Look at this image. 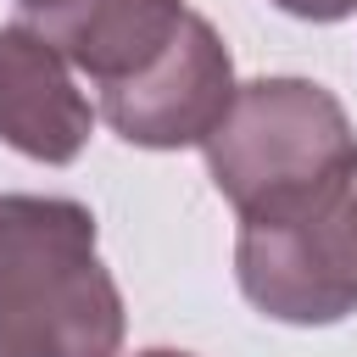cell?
Wrapping results in <instances>:
<instances>
[{
  "mask_svg": "<svg viewBox=\"0 0 357 357\" xmlns=\"http://www.w3.org/2000/svg\"><path fill=\"white\" fill-rule=\"evenodd\" d=\"M123 324L95 212L67 195H0V357H117Z\"/></svg>",
  "mask_w": 357,
  "mask_h": 357,
  "instance_id": "1",
  "label": "cell"
},
{
  "mask_svg": "<svg viewBox=\"0 0 357 357\" xmlns=\"http://www.w3.org/2000/svg\"><path fill=\"white\" fill-rule=\"evenodd\" d=\"M240 296L273 324H340L357 312V151L296 201L240 218Z\"/></svg>",
  "mask_w": 357,
  "mask_h": 357,
  "instance_id": "2",
  "label": "cell"
},
{
  "mask_svg": "<svg viewBox=\"0 0 357 357\" xmlns=\"http://www.w3.org/2000/svg\"><path fill=\"white\" fill-rule=\"evenodd\" d=\"M206 173L240 218H262L318 178H329L351 151L346 106L312 78H251L234 89L229 112L206 134Z\"/></svg>",
  "mask_w": 357,
  "mask_h": 357,
  "instance_id": "3",
  "label": "cell"
},
{
  "mask_svg": "<svg viewBox=\"0 0 357 357\" xmlns=\"http://www.w3.org/2000/svg\"><path fill=\"white\" fill-rule=\"evenodd\" d=\"M234 89L240 84H234L229 45L201 11H190L178 33L139 73L100 89V117L112 123L117 139L139 151H184V145H206Z\"/></svg>",
  "mask_w": 357,
  "mask_h": 357,
  "instance_id": "4",
  "label": "cell"
},
{
  "mask_svg": "<svg viewBox=\"0 0 357 357\" xmlns=\"http://www.w3.org/2000/svg\"><path fill=\"white\" fill-rule=\"evenodd\" d=\"M73 73L78 67L33 22H0V139L17 156L45 167L78 162L95 106Z\"/></svg>",
  "mask_w": 357,
  "mask_h": 357,
  "instance_id": "5",
  "label": "cell"
},
{
  "mask_svg": "<svg viewBox=\"0 0 357 357\" xmlns=\"http://www.w3.org/2000/svg\"><path fill=\"white\" fill-rule=\"evenodd\" d=\"M190 17L184 0H67L45 17H33V28L78 67L95 78V89L139 73Z\"/></svg>",
  "mask_w": 357,
  "mask_h": 357,
  "instance_id": "6",
  "label": "cell"
},
{
  "mask_svg": "<svg viewBox=\"0 0 357 357\" xmlns=\"http://www.w3.org/2000/svg\"><path fill=\"white\" fill-rule=\"evenodd\" d=\"M279 6L284 17H301V22H340V17H357V0H268Z\"/></svg>",
  "mask_w": 357,
  "mask_h": 357,
  "instance_id": "7",
  "label": "cell"
},
{
  "mask_svg": "<svg viewBox=\"0 0 357 357\" xmlns=\"http://www.w3.org/2000/svg\"><path fill=\"white\" fill-rule=\"evenodd\" d=\"M28 17H45V11H56V6H67V0H17Z\"/></svg>",
  "mask_w": 357,
  "mask_h": 357,
  "instance_id": "8",
  "label": "cell"
},
{
  "mask_svg": "<svg viewBox=\"0 0 357 357\" xmlns=\"http://www.w3.org/2000/svg\"><path fill=\"white\" fill-rule=\"evenodd\" d=\"M134 357H195V351H173V346H151V351H134Z\"/></svg>",
  "mask_w": 357,
  "mask_h": 357,
  "instance_id": "9",
  "label": "cell"
}]
</instances>
